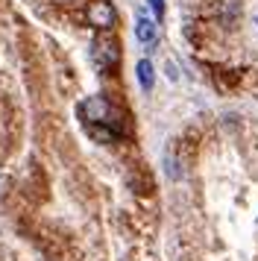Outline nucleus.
Wrapping results in <instances>:
<instances>
[{
	"instance_id": "obj_5",
	"label": "nucleus",
	"mask_w": 258,
	"mask_h": 261,
	"mask_svg": "<svg viewBox=\"0 0 258 261\" xmlns=\"http://www.w3.org/2000/svg\"><path fill=\"white\" fill-rule=\"evenodd\" d=\"M164 173L173 179V182H176V179H182V162L173 155V150H167V153H164Z\"/></svg>"
},
{
	"instance_id": "obj_7",
	"label": "nucleus",
	"mask_w": 258,
	"mask_h": 261,
	"mask_svg": "<svg viewBox=\"0 0 258 261\" xmlns=\"http://www.w3.org/2000/svg\"><path fill=\"white\" fill-rule=\"evenodd\" d=\"M109 123H88V132H91V138H97V141H115L117 132L115 129H106Z\"/></svg>"
},
{
	"instance_id": "obj_9",
	"label": "nucleus",
	"mask_w": 258,
	"mask_h": 261,
	"mask_svg": "<svg viewBox=\"0 0 258 261\" xmlns=\"http://www.w3.org/2000/svg\"><path fill=\"white\" fill-rule=\"evenodd\" d=\"M59 3H68V0H59Z\"/></svg>"
},
{
	"instance_id": "obj_3",
	"label": "nucleus",
	"mask_w": 258,
	"mask_h": 261,
	"mask_svg": "<svg viewBox=\"0 0 258 261\" xmlns=\"http://www.w3.org/2000/svg\"><path fill=\"white\" fill-rule=\"evenodd\" d=\"M88 21H91V27L109 30V27L115 24V9H112V3H106V0L91 3V6H88Z\"/></svg>"
},
{
	"instance_id": "obj_6",
	"label": "nucleus",
	"mask_w": 258,
	"mask_h": 261,
	"mask_svg": "<svg viewBox=\"0 0 258 261\" xmlns=\"http://www.w3.org/2000/svg\"><path fill=\"white\" fill-rule=\"evenodd\" d=\"M135 71H138V83H141V88H144V91H150V88H152V80H156V76H152V65H150L147 59H141Z\"/></svg>"
},
{
	"instance_id": "obj_2",
	"label": "nucleus",
	"mask_w": 258,
	"mask_h": 261,
	"mask_svg": "<svg viewBox=\"0 0 258 261\" xmlns=\"http://www.w3.org/2000/svg\"><path fill=\"white\" fill-rule=\"evenodd\" d=\"M82 115L88 123H109L112 126V106H109V100L106 97H88L85 103H82Z\"/></svg>"
},
{
	"instance_id": "obj_10",
	"label": "nucleus",
	"mask_w": 258,
	"mask_h": 261,
	"mask_svg": "<svg viewBox=\"0 0 258 261\" xmlns=\"http://www.w3.org/2000/svg\"><path fill=\"white\" fill-rule=\"evenodd\" d=\"M255 24H258V18H255Z\"/></svg>"
},
{
	"instance_id": "obj_1",
	"label": "nucleus",
	"mask_w": 258,
	"mask_h": 261,
	"mask_svg": "<svg viewBox=\"0 0 258 261\" xmlns=\"http://www.w3.org/2000/svg\"><path fill=\"white\" fill-rule=\"evenodd\" d=\"M91 59L94 65L100 68V71H109V68H115L117 59H120V50L112 38H97L91 44Z\"/></svg>"
},
{
	"instance_id": "obj_8",
	"label": "nucleus",
	"mask_w": 258,
	"mask_h": 261,
	"mask_svg": "<svg viewBox=\"0 0 258 261\" xmlns=\"http://www.w3.org/2000/svg\"><path fill=\"white\" fill-rule=\"evenodd\" d=\"M150 9H152V15L162 21V15H164V0H150Z\"/></svg>"
},
{
	"instance_id": "obj_4",
	"label": "nucleus",
	"mask_w": 258,
	"mask_h": 261,
	"mask_svg": "<svg viewBox=\"0 0 258 261\" xmlns=\"http://www.w3.org/2000/svg\"><path fill=\"white\" fill-rule=\"evenodd\" d=\"M156 21H150L147 15H138V21H135V38H138L141 44H152L156 41Z\"/></svg>"
}]
</instances>
